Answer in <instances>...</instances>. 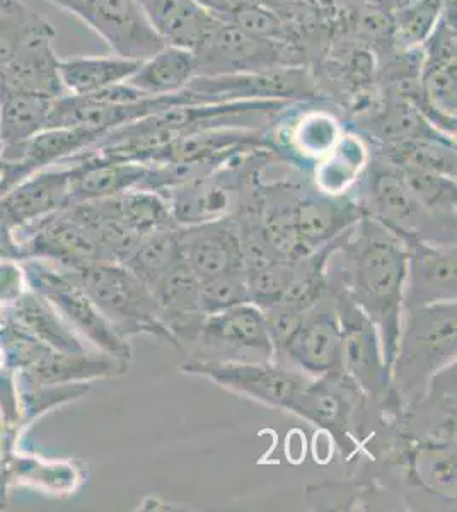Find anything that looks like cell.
<instances>
[{"label":"cell","instance_id":"35","mask_svg":"<svg viewBox=\"0 0 457 512\" xmlns=\"http://www.w3.org/2000/svg\"><path fill=\"white\" fill-rule=\"evenodd\" d=\"M53 30L47 19L24 6L21 0L0 4V70L11 64L26 41L33 36Z\"/></svg>","mask_w":457,"mask_h":512},{"label":"cell","instance_id":"19","mask_svg":"<svg viewBox=\"0 0 457 512\" xmlns=\"http://www.w3.org/2000/svg\"><path fill=\"white\" fill-rule=\"evenodd\" d=\"M2 477L7 492L26 487L64 499L84 487L87 468L86 463L77 458H47L24 451L19 444L4 453Z\"/></svg>","mask_w":457,"mask_h":512},{"label":"cell","instance_id":"20","mask_svg":"<svg viewBox=\"0 0 457 512\" xmlns=\"http://www.w3.org/2000/svg\"><path fill=\"white\" fill-rule=\"evenodd\" d=\"M149 289L156 299L162 323L178 345L195 344L205 318L197 275L181 260L164 272Z\"/></svg>","mask_w":457,"mask_h":512},{"label":"cell","instance_id":"41","mask_svg":"<svg viewBox=\"0 0 457 512\" xmlns=\"http://www.w3.org/2000/svg\"><path fill=\"white\" fill-rule=\"evenodd\" d=\"M2 99H4V79H2V72H0V110H2ZM0 151H2V144H0Z\"/></svg>","mask_w":457,"mask_h":512},{"label":"cell","instance_id":"18","mask_svg":"<svg viewBox=\"0 0 457 512\" xmlns=\"http://www.w3.org/2000/svg\"><path fill=\"white\" fill-rule=\"evenodd\" d=\"M103 135L105 132L94 128L57 127L41 130L40 134L23 144L11 159L4 161L2 195L33 173L76 158L81 152L91 149Z\"/></svg>","mask_w":457,"mask_h":512},{"label":"cell","instance_id":"4","mask_svg":"<svg viewBox=\"0 0 457 512\" xmlns=\"http://www.w3.org/2000/svg\"><path fill=\"white\" fill-rule=\"evenodd\" d=\"M21 262L28 275L29 289L48 299L58 315L91 349L130 364V340L116 332L115 326L99 311L91 297L82 291L74 275L36 258H26Z\"/></svg>","mask_w":457,"mask_h":512},{"label":"cell","instance_id":"30","mask_svg":"<svg viewBox=\"0 0 457 512\" xmlns=\"http://www.w3.org/2000/svg\"><path fill=\"white\" fill-rule=\"evenodd\" d=\"M18 381V424H16V437L21 441L24 432L31 425L43 419L45 415L52 414L60 407L81 400L86 396L91 384H38L29 381L16 371Z\"/></svg>","mask_w":457,"mask_h":512},{"label":"cell","instance_id":"36","mask_svg":"<svg viewBox=\"0 0 457 512\" xmlns=\"http://www.w3.org/2000/svg\"><path fill=\"white\" fill-rule=\"evenodd\" d=\"M439 12V7L427 0L403 12V19L400 21L401 35L405 36L410 47H415L417 43H422L429 38L435 24L439 23L437 21Z\"/></svg>","mask_w":457,"mask_h":512},{"label":"cell","instance_id":"13","mask_svg":"<svg viewBox=\"0 0 457 512\" xmlns=\"http://www.w3.org/2000/svg\"><path fill=\"white\" fill-rule=\"evenodd\" d=\"M181 258L202 282L246 274L238 221L234 214L197 226H178Z\"/></svg>","mask_w":457,"mask_h":512},{"label":"cell","instance_id":"24","mask_svg":"<svg viewBox=\"0 0 457 512\" xmlns=\"http://www.w3.org/2000/svg\"><path fill=\"white\" fill-rule=\"evenodd\" d=\"M55 38L57 33L50 30L26 41L11 64L0 70L4 86L43 94L48 98H60L67 94L60 79L62 59H58L55 52Z\"/></svg>","mask_w":457,"mask_h":512},{"label":"cell","instance_id":"3","mask_svg":"<svg viewBox=\"0 0 457 512\" xmlns=\"http://www.w3.org/2000/svg\"><path fill=\"white\" fill-rule=\"evenodd\" d=\"M70 274L123 338L152 335L180 347L162 323L151 289L123 263H96L82 272Z\"/></svg>","mask_w":457,"mask_h":512},{"label":"cell","instance_id":"26","mask_svg":"<svg viewBox=\"0 0 457 512\" xmlns=\"http://www.w3.org/2000/svg\"><path fill=\"white\" fill-rule=\"evenodd\" d=\"M55 99L57 98L4 86V99L0 110L2 161L11 159L31 137L48 127V118Z\"/></svg>","mask_w":457,"mask_h":512},{"label":"cell","instance_id":"23","mask_svg":"<svg viewBox=\"0 0 457 512\" xmlns=\"http://www.w3.org/2000/svg\"><path fill=\"white\" fill-rule=\"evenodd\" d=\"M234 192L236 188L219 178V169H214L161 193L168 200L176 226L186 227L232 216Z\"/></svg>","mask_w":457,"mask_h":512},{"label":"cell","instance_id":"16","mask_svg":"<svg viewBox=\"0 0 457 512\" xmlns=\"http://www.w3.org/2000/svg\"><path fill=\"white\" fill-rule=\"evenodd\" d=\"M400 236V234H398ZM410 253L405 309L456 301V243L406 236Z\"/></svg>","mask_w":457,"mask_h":512},{"label":"cell","instance_id":"27","mask_svg":"<svg viewBox=\"0 0 457 512\" xmlns=\"http://www.w3.org/2000/svg\"><path fill=\"white\" fill-rule=\"evenodd\" d=\"M137 4L162 40L193 52L217 19L193 0H137Z\"/></svg>","mask_w":457,"mask_h":512},{"label":"cell","instance_id":"17","mask_svg":"<svg viewBox=\"0 0 457 512\" xmlns=\"http://www.w3.org/2000/svg\"><path fill=\"white\" fill-rule=\"evenodd\" d=\"M64 164L69 166L67 207L116 197L132 188H147L154 175V164L118 161L89 151Z\"/></svg>","mask_w":457,"mask_h":512},{"label":"cell","instance_id":"8","mask_svg":"<svg viewBox=\"0 0 457 512\" xmlns=\"http://www.w3.org/2000/svg\"><path fill=\"white\" fill-rule=\"evenodd\" d=\"M273 361L311 378L343 373L342 328L330 292L302 313L296 328L273 350Z\"/></svg>","mask_w":457,"mask_h":512},{"label":"cell","instance_id":"42","mask_svg":"<svg viewBox=\"0 0 457 512\" xmlns=\"http://www.w3.org/2000/svg\"><path fill=\"white\" fill-rule=\"evenodd\" d=\"M2 2H7V0H0V4H2Z\"/></svg>","mask_w":457,"mask_h":512},{"label":"cell","instance_id":"32","mask_svg":"<svg viewBox=\"0 0 457 512\" xmlns=\"http://www.w3.org/2000/svg\"><path fill=\"white\" fill-rule=\"evenodd\" d=\"M456 139L418 137L389 144L384 159L400 168L456 178Z\"/></svg>","mask_w":457,"mask_h":512},{"label":"cell","instance_id":"10","mask_svg":"<svg viewBox=\"0 0 457 512\" xmlns=\"http://www.w3.org/2000/svg\"><path fill=\"white\" fill-rule=\"evenodd\" d=\"M205 103L224 101H285L309 98L313 82L301 67L278 65L258 72L197 76L186 86Z\"/></svg>","mask_w":457,"mask_h":512},{"label":"cell","instance_id":"14","mask_svg":"<svg viewBox=\"0 0 457 512\" xmlns=\"http://www.w3.org/2000/svg\"><path fill=\"white\" fill-rule=\"evenodd\" d=\"M195 344L200 350L224 355L253 352L260 355L261 361H273L267 316L251 301L205 315Z\"/></svg>","mask_w":457,"mask_h":512},{"label":"cell","instance_id":"31","mask_svg":"<svg viewBox=\"0 0 457 512\" xmlns=\"http://www.w3.org/2000/svg\"><path fill=\"white\" fill-rule=\"evenodd\" d=\"M367 163L369 152L362 140L355 135L343 134L330 154L316 163V188L326 195L342 197L359 180L362 171L369 166Z\"/></svg>","mask_w":457,"mask_h":512},{"label":"cell","instance_id":"34","mask_svg":"<svg viewBox=\"0 0 457 512\" xmlns=\"http://www.w3.org/2000/svg\"><path fill=\"white\" fill-rule=\"evenodd\" d=\"M343 128L331 113L307 111L290 128L289 147L307 161H321L342 139Z\"/></svg>","mask_w":457,"mask_h":512},{"label":"cell","instance_id":"38","mask_svg":"<svg viewBox=\"0 0 457 512\" xmlns=\"http://www.w3.org/2000/svg\"><path fill=\"white\" fill-rule=\"evenodd\" d=\"M193 2L214 18L232 21V18L243 11L244 7L253 0H193Z\"/></svg>","mask_w":457,"mask_h":512},{"label":"cell","instance_id":"6","mask_svg":"<svg viewBox=\"0 0 457 512\" xmlns=\"http://www.w3.org/2000/svg\"><path fill=\"white\" fill-rule=\"evenodd\" d=\"M180 371L190 376L210 379L236 395L287 412L311 379V376L280 362L243 359L191 357L181 364Z\"/></svg>","mask_w":457,"mask_h":512},{"label":"cell","instance_id":"39","mask_svg":"<svg viewBox=\"0 0 457 512\" xmlns=\"http://www.w3.org/2000/svg\"><path fill=\"white\" fill-rule=\"evenodd\" d=\"M0 258L24 260L23 250L14 233V227L2 209H0Z\"/></svg>","mask_w":457,"mask_h":512},{"label":"cell","instance_id":"33","mask_svg":"<svg viewBox=\"0 0 457 512\" xmlns=\"http://www.w3.org/2000/svg\"><path fill=\"white\" fill-rule=\"evenodd\" d=\"M181 260L178 226H171L144 234L123 265L130 268L147 287H151L164 272Z\"/></svg>","mask_w":457,"mask_h":512},{"label":"cell","instance_id":"2","mask_svg":"<svg viewBox=\"0 0 457 512\" xmlns=\"http://www.w3.org/2000/svg\"><path fill=\"white\" fill-rule=\"evenodd\" d=\"M456 362V301L406 308L391 383L401 410L427 398L434 379Z\"/></svg>","mask_w":457,"mask_h":512},{"label":"cell","instance_id":"25","mask_svg":"<svg viewBox=\"0 0 457 512\" xmlns=\"http://www.w3.org/2000/svg\"><path fill=\"white\" fill-rule=\"evenodd\" d=\"M0 313L4 315L7 323L16 326L21 332L28 333L29 337L35 338L50 349L60 352L94 350L84 344V340L67 325V321L58 315L53 304L33 289H29L14 306Z\"/></svg>","mask_w":457,"mask_h":512},{"label":"cell","instance_id":"12","mask_svg":"<svg viewBox=\"0 0 457 512\" xmlns=\"http://www.w3.org/2000/svg\"><path fill=\"white\" fill-rule=\"evenodd\" d=\"M197 76L258 72L280 64L277 41L249 35L231 21L215 19L195 48Z\"/></svg>","mask_w":457,"mask_h":512},{"label":"cell","instance_id":"15","mask_svg":"<svg viewBox=\"0 0 457 512\" xmlns=\"http://www.w3.org/2000/svg\"><path fill=\"white\" fill-rule=\"evenodd\" d=\"M365 214L374 217L396 234L422 238V224L432 219L413 195L398 166L386 159L372 163L369 171V192L359 202Z\"/></svg>","mask_w":457,"mask_h":512},{"label":"cell","instance_id":"22","mask_svg":"<svg viewBox=\"0 0 457 512\" xmlns=\"http://www.w3.org/2000/svg\"><path fill=\"white\" fill-rule=\"evenodd\" d=\"M128 362L118 361L98 350L60 352L40 344L28 366L18 371L38 384H91L98 379L118 378L128 371Z\"/></svg>","mask_w":457,"mask_h":512},{"label":"cell","instance_id":"29","mask_svg":"<svg viewBox=\"0 0 457 512\" xmlns=\"http://www.w3.org/2000/svg\"><path fill=\"white\" fill-rule=\"evenodd\" d=\"M142 60L110 57H72L60 60V79L65 93L91 96L120 82H127Z\"/></svg>","mask_w":457,"mask_h":512},{"label":"cell","instance_id":"5","mask_svg":"<svg viewBox=\"0 0 457 512\" xmlns=\"http://www.w3.org/2000/svg\"><path fill=\"white\" fill-rule=\"evenodd\" d=\"M330 296L342 328L343 373L365 396L381 402L391 414L401 415L376 325L345 292L330 287Z\"/></svg>","mask_w":457,"mask_h":512},{"label":"cell","instance_id":"9","mask_svg":"<svg viewBox=\"0 0 457 512\" xmlns=\"http://www.w3.org/2000/svg\"><path fill=\"white\" fill-rule=\"evenodd\" d=\"M16 238L24 260L36 258L67 272H82L96 263L110 262L96 236L67 209L18 231Z\"/></svg>","mask_w":457,"mask_h":512},{"label":"cell","instance_id":"7","mask_svg":"<svg viewBox=\"0 0 457 512\" xmlns=\"http://www.w3.org/2000/svg\"><path fill=\"white\" fill-rule=\"evenodd\" d=\"M74 14L105 41L113 55L145 60L166 41L157 35L137 0H48Z\"/></svg>","mask_w":457,"mask_h":512},{"label":"cell","instance_id":"40","mask_svg":"<svg viewBox=\"0 0 457 512\" xmlns=\"http://www.w3.org/2000/svg\"><path fill=\"white\" fill-rule=\"evenodd\" d=\"M4 453H6V441H4V425L0 420V509L7 507V492L6 485H4V477H2V465H4Z\"/></svg>","mask_w":457,"mask_h":512},{"label":"cell","instance_id":"28","mask_svg":"<svg viewBox=\"0 0 457 512\" xmlns=\"http://www.w3.org/2000/svg\"><path fill=\"white\" fill-rule=\"evenodd\" d=\"M198 74L197 55L190 48L166 43L149 59L142 60L128 84L151 98L183 91Z\"/></svg>","mask_w":457,"mask_h":512},{"label":"cell","instance_id":"21","mask_svg":"<svg viewBox=\"0 0 457 512\" xmlns=\"http://www.w3.org/2000/svg\"><path fill=\"white\" fill-rule=\"evenodd\" d=\"M69 166L41 169L24 178L0 197V209L14 227V233L67 209Z\"/></svg>","mask_w":457,"mask_h":512},{"label":"cell","instance_id":"37","mask_svg":"<svg viewBox=\"0 0 457 512\" xmlns=\"http://www.w3.org/2000/svg\"><path fill=\"white\" fill-rule=\"evenodd\" d=\"M28 291V275L23 262L0 258V311L14 306Z\"/></svg>","mask_w":457,"mask_h":512},{"label":"cell","instance_id":"11","mask_svg":"<svg viewBox=\"0 0 457 512\" xmlns=\"http://www.w3.org/2000/svg\"><path fill=\"white\" fill-rule=\"evenodd\" d=\"M364 398L347 374H326L309 379L289 412L335 437L343 453H353L357 444L353 436L355 415Z\"/></svg>","mask_w":457,"mask_h":512},{"label":"cell","instance_id":"1","mask_svg":"<svg viewBox=\"0 0 457 512\" xmlns=\"http://www.w3.org/2000/svg\"><path fill=\"white\" fill-rule=\"evenodd\" d=\"M336 253L338 287L376 325L389 374L400 344L410 253L405 239L369 214L348 231Z\"/></svg>","mask_w":457,"mask_h":512}]
</instances>
